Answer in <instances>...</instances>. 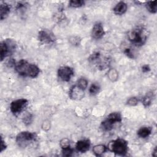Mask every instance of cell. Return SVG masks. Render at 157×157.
I'll list each match as a JSON object with an SVG mask.
<instances>
[{"label": "cell", "mask_w": 157, "mask_h": 157, "mask_svg": "<svg viewBox=\"0 0 157 157\" xmlns=\"http://www.w3.org/2000/svg\"><path fill=\"white\" fill-rule=\"evenodd\" d=\"M91 146V142L89 139H82L76 142L75 148L76 150L80 153H85L87 151Z\"/></svg>", "instance_id": "4fadbf2b"}, {"label": "cell", "mask_w": 157, "mask_h": 157, "mask_svg": "<svg viewBox=\"0 0 157 157\" xmlns=\"http://www.w3.org/2000/svg\"><path fill=\"white\" fill-rule=\"evenodd\" d=\"M128 9V6L126 2L123 1L118 2L113 7V11L117 15H121L124 14Z\"/></svg>", "instance_id": "9a60e30c"}, {"label": "cell", "mask_w": 157, "mask_h": 157, "mask_svg": "<svg viewBox=\"0 0 157 157\" xmlns=\"http://www.w3.org/2000/svg\"><path fill=\"white\" fill-rule=\"evenodd\" d=\"M107 149L115 155L124 156L128 151V143L122 138H117L109 142Z\"/></svg>", "instance_id": "277c9868"}, {"label": "cell", "mask_w": 157, "mask_h": 157, "mask_svg": "<svg viewBox=\"0 0 157 157\" xmlns=\"http://www.w3.org/2000/svg\"><path fill=\"white\" fill-rule=\"evenodd\" d=\"M7 148V145L5 142V141L3 140L2 137L1 136V146H0V153H2L4 150H6V148Z\"/></svg>", "instance_id": "f546056e"}, {"label": "cell", "mask_w": 157, "mask_h": 157, "mask_svg": "<svg viewBox=\"0 0 157 157\" xmlns=\"http://www.w3.org/2000/svg\"><path fill=\"white\" fill-rule=\"evenodd\" d=\"M153 99V94L147 93L145 96H144L142 99V103L144 105V107H147L150 105L151 104V101Z\"/></svg>", "instance_id": "d6986e66"}, {"label": "cell", "mask_w": 157, "mask_h": 157, "mask_svg": "<svg viewBox=\"0 0 157 157\" xmlns=\"http://www.w3.org/2000/svg\"><path fill=\"white\" fill-rule=\"evenodd\" d=\"M78 86H79L80 88L83 89V90H85L88 86V81L85 78L82 77L80 78L77 82V84H76Z\"/></svg>", "instance_id": "cb8c5ba5"}, {"label": "cell", "mask_w": 157, "mask_h": 157, "mask_svg": "<svg viewBox=\"0 0 157 157\" xmlns=\"http://www.w3.org/2000/svg\"><path fill=\"white\" fill-rule=\"evenodd\" d=\"M14 68L15 71L23 77L36 78L40 73V68L36 64L29 63L23 59L15 63Z\"/></svg>", "instance_id": "7a4b0ae2"}, {"label": "cell", "mask_w": 157, "mask_h": 157, "mask_svg": "<svg viewBox=\"0 0 157 157\" xmlns=\"http://www.w3.org/2000/svg\"><path fill=\"white\" fill-rule=\"evenodd\" d=\"M105 35V31L102 24L99 22H96L91 30V37L94 39H100Z\"/></svg>", "instance_id": "8fae6325"}, {"label": "cell", "mask_w": 157, "mask_h": 157, "mask_svg": "<svg viewBox=\"0 0 157 157\" xmlns=\"http://www.w3.org/2000/svg\"><path fill=\"white\" fill-rule=\"evenodd\" d=\"M85 2L83 0H71L69 2V6L72 8H78L83 6Z\"/></svg>", "instance_id": "7402d4cb"}, {"label": "cell", "mask_w": 157, "mask_h": 157, "mask_svg": "<svg viewBox=\"0 0 157 157\" xmlns=\"http://www.w3.org/2000/svg\"><path fill=\"white\" fill-rule=\"evenodd\" d=\"M37 139V134L35 132L21 131L19 132L15 139L17 145L21 148H25Z\"/></svg>", "instance_id": "5b68a950"}, {"label": "cell", "mask_w": 157, "mask_h": 157, "mask_svg": "<svg viewBox=\"0 0 157 157\" xmlns=\"http://www.w3.org/2000/svg\"><path fill=\"white\" fill-rule=\"evenodd\" d=\"M85 90L80 88L77 85H73L69 91V95L71 99L80 100L85 95Z\"/></svg>", "instance_id": "7c38bea8"}, {"label": "cell", "mask_w": 157, "mask_h": 157, "mask_svg": "<svg viewBox=\"0 0 157 157\" xmlns=\"http://www.w3.org/2000/svg\"><path fill=\"white\" fill-rule=\"evenodd\" d=\"M142 71L144 72V73H146V72H148L149 71H150L151 69H150V67L148 64H144L142 66Z\"/></svg>", "instance_id": "4dcf8cb0"}, {"label": "cell", "mask_w": 157, "mask_h": 157, "mask_svg": "<svg viewBox=\"0 0 157 157\" xmlns=\"http://www.w3.org/2000/svg\"><path fill=\"white\" fill-rule=\"evenodd\" d=\"M152 156L156 157L157 156V147H155V148H154L153 152H152Z\"/></svg>", "instance_id": "1f68e13d"}, {"label": "cell", "mask_w": 157, "mask_h": 157, "mask_svg": "<svg viewBox=\"0 0 157 157\" xmlns=\"http://www.w3.org/2000/svg\"><path fill=\"white\" fill-rule=\"evenodd\" d=\"M152 132V128L150 126H143L140 128L137 131V136L142 139L148 137Z\"/></svg>", "instance_id": "2e32d148"}, {"label": "cell", "mask_w": 157, "mask_h": 157, "mask_svg": "<svg viewBox=\"0 0 157 157\" xmlns=\"http://www.w3.org/2000/svg\"><path fill=\"white\" fill-rule=\"evenodd\" d=\"M57 74L58 78L63 82H68L74 75V71L72 67L68 66H60L58 69Z\"/></svg>", "instance_id": "9c48e42d"}, {"label": "cell", "mask_w": 157, "mask_h": 157, "mask_svg": "<svg viewBox=\"0 0 157 157\" xmlns=\"http://www.w3.org/2000/svg\"><path fill=\"white\" fill-rule=\"evenodd\" d=\"M107 77L110 81L115 82L118 78V72L115 69H110L108 72Z\"/></svg>", "instance_id": "44dd1931"}, {"label": "cell", "mask_w": 157, "mask_h": 157, "mask_svg": "<svg viewBox=\"0 0 157 157\" xmlns=\"http://www.w3.org/2000/svg\"><path fill=\"white\" fill-rule=\"evenodd\" d=\"M74 152V149L71 147V146L62 148V155L64 156H71L72 155Z\"/></svg>", "instance_id": "d4e9b609"}, {"label": "cell", "mask_w": 157, "mask_h": 157, "mask_svg": "<svg viewBox=\"0 0 157 157\" xmlns=\"http://www.w3.org/2000/svg\"><path fill=\"white\" fill-rule=\"evenodd\" d=\"M123 53L128 58H129L131 59H134V53L132 51L131 48H129V47L124 48V50H123Z\"/></svg>", "instance_id": "4316f807"}, {"label": "cell", "mask_w": 157, "mask_h": 157, "mask_svg": "<svg viewBox=\"0 0 157 157\" xmlns=\"http://www.w3.org/2000/svg\"><path fill=\"white\" fill-rule=\"evenodd\" d=\"M107 149V147L102 144L96 145L93 148V152L94 155L96 156H100L103 153H104Z\"/></svg>", "instance_id": "e0dca14e"}, {"label": "cell", "mask_w": 157, "mask_h": 157, "mask_svg": "<svg viewBox=\"0 0 157 157\" xmlns=\"http://www.w3.org/2000/svg\"><path fill=\"white\" fill-rule=\"evenodd\" d=\"M100 91V86L96 83H93L89 88V93L91 96L96 95Z\"/></svg>", "instance_id": "ffe728a7"}, {"label": "cell", "mask_w": 157, "mask_h": 157, "mask_svg": "<svg viewBox=\"0 0 157 157\" xmlns=\"http://www.w3.org/2000/svg\"><path fill=\"white\" fill-rule=\"evenodd\" d=\"M70 42L74 45H78L80 43V39L78 37L73 36L70 38Z\"/></svg>", "instance_id": "f1b7e54d"}, {"label": "cell", "mask_w": 157, "mask_h": 157, "mask_svg": "<svg viewBox=\"0 0 157 157\" xmlns=\"http://www.w3.org/2000/svg\"><path fill=\"white\" fill-rule=\"evenodd\" d=\"M59 145H60L61 148H65V147H67L70 146V143H69V139H67V138H63V139H62L60 140Z\"/></svg>", "instance_id": "83f0119b"}, {"label": "cell", "mask_w": 157, "mask_h": 157, "mask_svg": "<svg viewBox=\"0 0 157 157\" xmlns=\"http://www.w3.org/2000/svg\"><path fill=\"white\" fill-rule=\"evenodd\" d=\"M33 115L31 113H26L23 117L22 118V120H23V123L28 126V125H29L32 121H33Z\"/></svg>", "instance_id": "603a6c76"}, {"label": "cell", "mask_w": 157, "mask_h": 157, "mask_svg": "<svg viewBox=\"0 0 157 157\" xmlns=\"http://www.w3.org/2000/svg\"><path fill=\"white\" fill-rule=\"evenodd\" d=\"M89 63L95 66L98 70L103 71L107 69L110 64V58L103 55L99 52H94L89 56Z\"/></svg>", "instance_id": "3957f363"}, {"label": "cell", "mask_w": 157, "mask_h": 157, "mask_svg": "<svg viewBox=\"0 0 157 157\" xmlns=\"http://www.w3.org/2000/svg\"><path fill=\"white\" fill-rule=\"evenodd\" d=\"M15 48V42L12 39H6L1 41L0 43L1 61H2L5 58L13 53Z\"/></svg>", "instance_id": "52a82bcc"}, {"label": "cell", "mask_w": 157, "mask_h": 157, "mask_svg": "<svg viewBox=\"0 0 157 157\" xmlns=\"http://www.w3.org/2000/svg\"><path fill=\"white\" fill-rule=\"evenodd\" d=\"M37 38L41 43L44 44H52L56 40L54 34L52 32L45 29H42L38 32Z\"/></svg>", "instance_id": "30bf717a"}, {"label": "cell", "mask_w": 157, "mask_h": 157, "mask_svg": "<svg viewBox=\"0 0 157 157\" xmlns=\"http://www.w3.org/2000/svg\"><path fill=\"white\" fill-rule=\"evenodd\" d=\"M121 121L122 117L120 112H112L101 122L100 127L104 131H110L113 128L115 124L120 123Z\"/></svg>", "instance_id": "8992f818"}, {"label": "cell", "mask_w": 157, "mask_h": 157, "mask_svg": "<svg viewBox=\"0 0 157 157\" xmlns=\"http://www.w3.org/2000/svg\"><path fill=\"white\" fill-rule=\"evenodd\" d=\"M11 6L7 2H2L0 4V18L1 20L6 19L10 12Z\"/></svg>", "instance_id": "5bb4252c"}, {"label": "cell", "mask_w": 157, "mask_h": 157, "mask_svg": "<svg viewBox=\"0 0 157 157\" xmlns=\"http://www.w3.org/2000/svg\"><path fill=\"white\" fill-rule=\"evenodd\" d=\"M147 10L151 13H156L157 12V1H149L145 2Z\"/></svg>", "instance_id": "ac0fdd59"}, {"label": "cell", "mask_w": 157, "mask_h": 157, "mask_svg": "<svg viewBox=\"0 0 157 157\" xmlns=\"http://www.w3.org/2000/svg\"><path fill=\"white\" fill-rule=\"evenodd\" d=\"M149 32L144 26L139 25L130 29L127 33L128 40L134 46L144 45L148 39Z\"/></svg>", "instance_id": "6da1fadb"}, {"label": "cell", "mask_w": 157, "mask_h": 157, "mask_svg": "<svg viewBox=\"0 0 157 157\" xmlns=\"http://www.w3.org/2000/svg\"><path fill=\"white\" fill-rule=\"evenodd\" d=\"M139 99L137 97H131L129 98L126 102V104L129 106H136L138 104Z\"/></svg>", "instance_id": "484cf974"}, {"label": "cell", "mask_w": 157, "mask_h": 157, "mask_svg": "<svg viewBox=\"0 0 157 157\" xmlns=\"http://www.w3.org/2000/svg\"><path fill=\"white\" fill-rule=\"evenodd\" d=\"M28 100L25 98H20L14 100L12 101L10 104V110L13 115L17 116L25 110L28 105Z\"/></svg>", "instance_id": "ba28073f"}]
</instances>
